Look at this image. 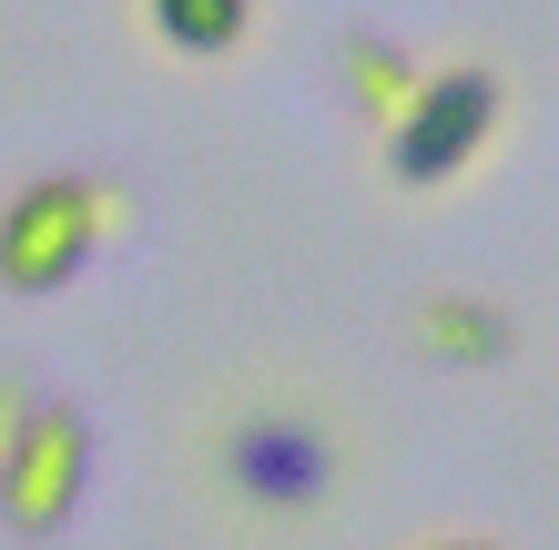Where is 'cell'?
I'll list each match as a JSON object with an SVG mask.
<instances>
[{"mask_svg": "<svg viewBox=\"0 0 559 550\" xmlns=\"http://www.w3.org/2000/svg\"><path fill=\"white\" fill-rule=\"evenodd\" d=\"M82 490H92V429H82V408L41 398L21 418V438L0 448V520L21 540H51V530H72Z\"/></svg>", "mask_w": 559, "mask_h": 550, "instance_id": "277c9868", "label": "cell"}, {"mask_svg": "<svg viewBox=\"0 0 559 550\" xmlns=\"http://www.w3.org/2000/svg\"><path fill=\"white\" fill-rule=\"evenodd\" d=\"M133 224L112 174H31L0 194V296H61L92 255Z\"/></svg>", "mask_w": 559, "mask_h": 550, "instance_id": "7a4b0ae2", "label": "cell"}, {"mask_svg": "<svg viewBox=\"0 0 559 550\" xmlns=\"http://www.w3.org/2000/svg\"><path fill=\"white\" fill-rule=\"evenodd\" d=\"M31 408H41V387H21V377H11V387H0V448H11V438H21V418H31Z\"/></svg>", "mask_w": 559, "mask_h": 550, "instance_id": "ba28073f", "label": "cell"}, {"mask_svg": "<svg viewBox=\"0 0 559 550\" xmlns=\"http://www.w3.org/2000/svg\"><path fill=\"white\" fill-rule=\"evenodd\" d=\"M499 122H509V82L488 72V61H438V72H417V92L377 122L386 184H397V194L457 184L488 143H499Z\"/></svg>", "mask_w": 559, "mask_h": 550, "instance_id": "3957f363", "label": "cell"}, {"mask_svg": "<svg viewBox=\"0 0 559 550\" xmlns=\"http://www.w3.org/2000/svg\"><path fill=\"white\" fill-rule=\"evenodd\" d=\"M193 479L235 530L306 540L346 490V429L316 387H235L193 438Z\"/></svg>", "mask_w": 559, "mask_h": 550, "instance_id": "6da1fadb", "label": "cell"}, {"mask_svg": "<svg viewBox=\"0 0 559 550\" xmlns=\"http://www.w3.org/2000/svg\"><path fill=\"white\" fill-rule=\"evenodd\" d=\"M346 92H356V113H367V122H386L417 92V61L397 42H346Z\"/></svg>", "mask_w": 559, "mask_h": 550, "instance_id": "8992f818", "label": "cell"}, {"mask_svg": "<svg viewBox=\"0 0 559 550\" xmlns=\"http://www.w3.org/2000/svg\"><path fill=\"white\" fill-rule=\"evenodd\" d=\"M417 550H499L488 530H438V540H417Z\"/></svg>", "mask_w": 559, "mask_h": 550, "instance_id": "9c48e42d", "label": "cell"}, {"mask_svg": "<svg viewBox=\"0 0 559 550\" xmlns=\"http://www.w3.org/2000/svg\"><path fill=\"white\" fill-rule=\"evenodd\" d=\"M143 31L174 61H235L254 42V0H143Z\"/></svg>", "mask_w": 559, "mask_h": 550, "instance_id": "5b68a950", "label": "cell"}, {"mask_svg": "<svg viewBox=\"0 0 559 550\" xmlns=\"http://www.w3.org/2000/svg\"><path fill=\"white\" fill-rule=\"evenodd\" d=\"M417 337H427V347H448V358H478V367H499V347H509V327H499L478 296H438V306L417 316Z\"/></svg>", "mask_w": 559, "mask_h": 550, "instance_id": "52a82bcc", "label": "cell"}]
</instances>
